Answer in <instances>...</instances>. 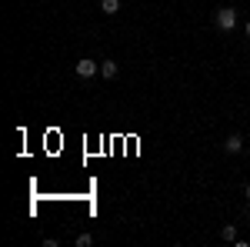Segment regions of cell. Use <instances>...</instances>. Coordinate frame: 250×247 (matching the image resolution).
Listing matches in <instances>:
<instances>
[{
	"label": "cell",
	"instance_id": "ba28073f",
	"mask_svg": "<svg viewBox=\"0 0 250 247\" xmlns=\"http://www.w3.org/2000/svg\"><path fill=\"white\" fill-rule=\"evenodd\" d=\"M244 197H247V201H250V184H247V187H244Z\"/></svg>",
	"mask_w": 250,
	"mask_h": 247
},
{
	"label": "cell",
	"instance_id": "3957f363",
	"mask_svg": "<svg viewBox=\"0 0 250 247\" xmlns=\"http://www.w3.org/2000/svg\"><path fill=\"white\" fill-rule=\"evenodd\" d=\"M224 151H227V154H240V151H244V137L230 134V137L224 140Z\"/></svg>",
	"mask_w": 250,
	"mask_h": 247
},
{
	"label": "cell",
	"instance_id": "7a4b0ae2",
	"mask_svg": "<svg viewBox=\"0 0 250 247\" xmlns=\"http://www.w3.org/2000/svg\"><path fill=\"white\" fill-rule=\"evenodd\" d=\"M74 70H77V77H83V80H87V77H94L97 70H100V64H97V60H90V57H83V60H77V67H74Z\"/></svg>",
	"mask_w": 250,
	"mask_h": 247
},
{
	"label": "cell",
	"instance_id": "5b68a950",
	"mask_svg": "<svg viewBox=\"0 0 250 247\" xmlns=\"http://www.w3.org/2000/svg\"><path fill=\"white\" fill-rule=\"evenodd\" d=\"M100 10H104L107 17H114L117 10H120V0H100Z\"/></svg>",
	"mask_w": 250,
	"mask_h": 247
},
{
	"label": "cell",
	"instance_id": "52a82bcc",
	"mask_svg": "<svg viewBox=\"0 0 250 247\" xmlns=\"http://www.w3.org/2000/svg\"><path fill=\"white\" fill-rule=\"evenodd\" d=\"M74 244H77V247H90V244H94V237H90V234H80Z\"/></svg>",
	"mask_w": 250,
	"mask_h": 247
},
{
	"label": "cell",
	"instance_id": "9c48e42d",
	"mask_svg": "<svg viewBox=\"0 0 250 247\" xmlns=\"http://www.w3.org/2000/svg\"><path fill=\"white\" fill-rule=\"evenodd\" d=\"M244 30H247V37H250V20H247V27H244Z\"/></svg>",
	"mask_w": 250,
	"mask_h": 247
},
{
	"label": "cell",
	"instance_id": "6da1fadb",
	"mask_svg": "<svg viewBox=\"0 0 250 247\" xmlns=\"http://www.w3.org/2000/svg\"><path fill=\"white\" fill-rule=\"evenodd\" d=\"M213 20H217L220 30H233V27H237V10H233V7H220Z\"/></svg>",
	"mask_w": 250,
	"mask_h": 247
},
{
	"label": "cell",
	"instance_id": "30bf717a",
	"mask_svg": "<svg viewBox=\"0 0 250 247\" xmlns=\"http://www.w3.org/2000/svg\"><path fill=\"white\" fill-rule=\"evenodd\" d=\"M247 137H250V127H247Z\"/></svg>",
	"mask_w": 250,
	"mask_h": 247
},
{
	"label": "cell",
	"instance_id": "8992f818",
	"mask_svg": "<svg viewBox=\"0 0 250 247\" xmlns=\"http://www.w3.org/2000/svg\"><path fill=\"white\" fill-rule=\"evenodd\" d=\"M220 237H224V241H237V224H224V227H220Z\"/></svg>",
	"mask_w": 250,
	"mask_h": 247
},
{
	"label": "cell",
	"instance_id": "277c9868",
	"mask_svg": "<svg viewBox=\"0 0 250 247\" xmlns=\"http://www.w3.org/2000/svg\"><path fill=\"white\" fill-rule=\"evenodd\" d=\"M100 77L114 80V77H117V60H100Z\"/></svg>",
	"mask_w": 250,
	"mask_h": 247
}]
</instances>
